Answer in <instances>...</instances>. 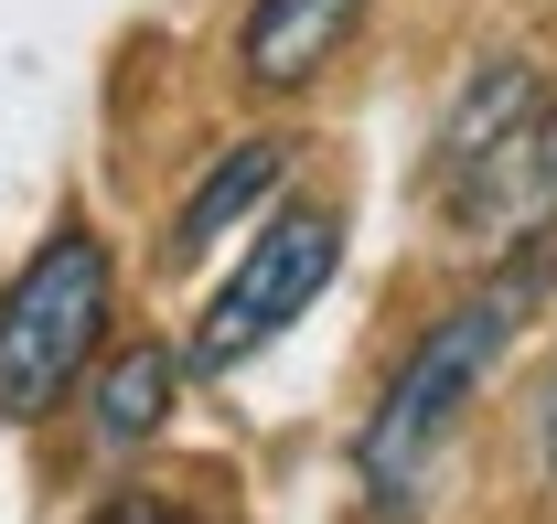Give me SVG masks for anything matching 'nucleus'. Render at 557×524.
I'll list each match as a JSON object with an SVG mask.
<instances>
[{"label": "nucleus", "instance_id": "obj_1", "mask_svg": "<svg viewBox=\"0 0 557 524\" xmlns=\"http://www.w3.org/2000/svg\"><path fill=\"white\" fill-rule=\"evenodd\" d=\"M547 289H557V236H525V247H504V267L397 364V386L375 396V417H364V439H354V482H364L375 514H397V524L418 514L429 471H440L450 428H461V407L483 396V375L504 364V342L525 332V311H536Z\"/></svg>", "mask_w": 557, "mask_h": 524}, {"label": "nucleus", "instance_id": "obj_2", "mask_svg": "<svg viewBox=\"0 0 557 524\" xmlns=\"http://www.w3.org/2000/svg\"><path fill=\"white\" fill-rule=\"evenodd\" d=\"M108 300H119V267L97 236H44V258L0 289V417L33 428L44 407H65V386L86 375V353L108 342Z\"/></svg>", "mask_w": 557, "mask_h": 524}, {"label": "nucleus", "instance_id": "obj_3", "mask_svg": "<svg viewBox=\"0 0 557 524\" xmlns=\"http://www.w3.org/2000/svg\"><path fill=\"white\" fill-rule=\"evenodd\" d=\"M333 267H344V225L322 203H278V225L247 247V267L214 289V311L194 322V364L205 375H236L247 353H269L278 332L333 289Z\"/></svg>", "mask_w": 557, "mask_h": 524}, {"label": "nucleus", "instance_id": "obj_4", "mask_svg": "<svg viewBox=\"0 0 557 524\" xmlns=\"http://www.w3.org/2000/svg\"><path fill=\"white\" fill-rule=\"evenodd\" d=\"M440 203H450V225H461L472 247L557 236V97H536L493 150H472V161L440 183Z\"/></svg>", "mask_w": 557, "mask_h": 524}, {"label": "nucleus", "instance_id": "obj_5", "mask_svg": "<svg viewBox=\"0 0 557 524\" xmlns=\"http://www.w3.org/2000/svg\"><path fill=\"white\" fill-rule=\"evenodd\" d=\"M364 22V0H258L247 33H236V65L258 86H311V75L344 54V33Z\"/></svg>", "mask_w": 557, "mask_h": 524}, {"label": "nucleus", "instance_id": "obj_6", "mask_svg": "<svg viewBox=\"0 0 557 524\" xmlns=\"http://www.w3.org/2000/svg\"><path fill=\"white\" fill-rule=\"evenodd\" d=\"M278 172H289V139H236L205 183H194L183 225H172V258H205V247H214V236H225V225H236L258 194H278Z\"/></svg>", "mask_w": 557, "mask_h": 524}, {"label": "nucleus", "instance_id": "obj_7", "mask_svg": "<svg viewBox=\"0 0 557 524\" xmlns=\"http://www.w3.org/2000/svg\"><path fill=\"white\" fill-rule=\"evenodd\" d=\"M536 97H547V86H536V65H525V54H493V65H483V86H461V108L440 118V183H450L472 150H493V139L515 129Z\"/></svg>", "mask_w": 557, "mask_h": 524}, {"label": "nucleus", "instance_id": "obj_8", "mask_svg": "<svg viewBox=\"0 0 557 524\" xmlns=\"http://www.w3.org/2000/svg\"><path fill=\"white\" fill-rule=\"evenodd\" d=\"M161 407H172V353H161V342H129V353L97 375V439L129 450V439L161 428Z\"/></svg>", "mask_w": 557, "mask_h": 524}, {"label": "nucleus", "instance_id": "obj_9", "mask_svg": "<svg viewBox=\"0 0 557 524\" xmlns=\"http://www.w3.org/2000/svg\"><path fill=\"white\" fill-rule=\"evenodd\" d=\"M86 524H194L183 503H161V492H119L108 514H86Z\"/></svg>", "mask_w": 557, "mask_h": 524}, {"label": "nucleus", "instance_id": "obj_10", "mask_svg": "<svg viewBox=\"0 0 557 524\" xmlns=\"http://www.w3.org/2000/svg\"><path fill=\"white\" fill-rule=\"evenodd\" d=\"M536 460L557 471V364H547V386H536Z\"/></svg>", "mask_w": 557, "mask_h": 524}]
</instances>
